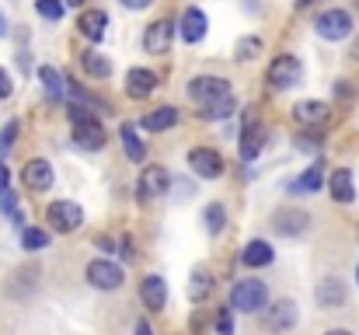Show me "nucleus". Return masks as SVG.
Segmentation results:
<instances>
[{"mask_svg": "<svg viewBox=\"0 0 359 335\" xmlns=\"http://www.w3.org/2000/svg\"><path fill=\"white\" fill-rule=\"evenodd\" d=\"M14 140H18V119H11V122L0 129V154H7V150L14 147Z\"/></svg>", "mask_w": 359, "mask_h": 335, "instance_id": "obj_34", "label": "nucleus"}, {"mask_svg": "<svg viewBox=\"0 0 359 335\" xmlns=\"http://www.w3.org/2000/svg\"><path fill=\"white\" fill-rule=\"evenodd\" d=\"M136 335H154V329H150L147 322H140V325H136Z\"/></svg>", "mask_w": 359, "mask_h": 335, "instance_id": "obj_43", "label": "nucleus"}, {"mask_svg": "<svg viewBox=\"0 0 359 335\" xmlns=\"http://www.w3.org/2000/svg\"><path fill=\"white\" fill-rule=\"evenodd\" d=\"M227 304L234 311H244V315L265 311L269 308V287H265V280H241V283H234Z\"/></svg>", "mask_w": 359, "mask_h": 335, "instance_id": "obj_2", "label": "nucleus"}, {"mask_svg": "<svg viewBox=\"0 0 359 335\" xmlns=\"http://www.w3.org/2000/svg\"><path fill=\"white\" fill-rule=\"evenodd\" d=\"M265 81L276 88V91H286V88H297L304 81V63L293 56V53H279L269 70H265Z\"/></svg>", "mask_w": 359, "mask_h": 335, "instance_id": "obj_3", "label": "nucleus"}, {"mask_svg": "<svg viewBox=\"0 0 359 335\" xmlns=\"http://www.w3.org/2000/svg\"><path fill=\"white\" fill-rule=\"evenodd\" d=\"M258 53H262V39H258V35H244V39L238 42V49H234V56H238L241 63L255 60Z\"/></svg>", "mask_w": 359, "mask_h": 335, "instance_id": "obj_32", "label": "nucleus"}, {"mask_svg": "<svg viewBox=\"0 0 359 335\" xmlns=\"http://www.w3.org/2000/svg\"><path fill=\"white\" fill-rule=\"evenodd\" d=\"M140 126H143L147 133H164V129L178 126V109H175V105H161V109L147 112V115L140 119Z\"/></svg>", "mask_w": 359, "mask_h": 335, "instance_id": "obj_20", "label": "nucleus"}, {"mask_svg": "<svg viewBox=\"0 0 359 335\" xmlns=\"http://www.w3.org/2000/svg\"><path fill=\"white\" fill-rule=\"evenodd\" d=\"M140 301L147 304V311H164V304H168V283H164V276H147L140 283Z\"/></svg>", "mask_w": 359, "mask_h": 335, "instance_id": "obj_15", "label": "nucleus"}, {"mask_svg": "<svg viewBox=\"0 0 359 335\" xmlns=\"http://www.w3.org/2000/svg\"><path fill=\"white\" fill-rule=\"evenodd\" d=\"M81 67H84V74L95 77V81H105V77L112 74V63H109L102 53H95V49H84V53H81Z\"/></svg>", "mask_w": 359, "mask_h": 335, "instance_id": "obj_25", "label": "nucleus"}, {"mask_svg": "<svg viewBox=\"0 0 359 335\" xmlns=\"http://www.w3.org/2000/svg\"><path fill=\"white\" fill-rule=\"evenodd\" d=\"M35 7H39V14H42L46 21H60V18H63V11H67V4H63V0H35Z\"/></svg>", "mask_w": 359, "mask_h": 335, "instance_id": "obj_33", "label": "nucleus"}, {"mask_svg": "<svg viewBox=\"0 0 359 335\" xmlns=\"http://www.w3.org/2000/svg\"><path fill=\"white\" fill-rule=\"evenodd\" d=\"M353 56H356V60H359V42H356V49H353Z\"/></svg>", "mask_w": 359, "mask_h": 335, "instance_id": "obj_47", "label": "nucleus"}, {"mask_svg": "<svg viewBox=\"0 0 359 335\" xmlns=\"http://www.w3.org/2000/svg\"><path fill=\"white\" fill-rule=\"evenodd\" d=\"M67 4H70V7H81V4H84V0H67Z\"/></svg>", "mask_w": 359, "mask_h": 335, "instance_id": "obj_46", "label": "nucleus"}, {"mask_svg": "<svg viewBox=\"0 0 359 335\" xmlns=\"http://www.w3.org/2000/svg\"><path fill=\"white\" fill-rule=\"evenodd\" d=\"M178 28H182V39H185V42H199V39L206 35V28H210V18H206L199 7H189V11L182 14V25H178Z\"/></svg>", "mask_w": 359, "mask_h": 335, "instance_id": "obj_18", "label": "nucleus"}, {"mask_svg": "<svg viewBox=\"0 0 359 335\" xmlns=\"http://www.w3.org/2000/svg\"><path fill=\"white\" fill-rule=\"evenodd\" d=\"M293 325H297V304L293 301H279V304L269 308V329L272 332H286Z\"/></svg>", "mask_w": 359, "mask_h": 335, "instance_id": "obj_21", "label": "nucleus"}, {"mask_svg": "<svg viewBox=\"0 0 359 335\" xmlns=\"http://www.w3.org/2000/svg\"><path fill=\"white\" fill-rule=\"evenodd\" d=\"M210 290H213V276H210V269H192V280H189V301H206L210 297Z\"/></svg>", "mask_w": 359, "mask_h": 335, "instance_id": "obj_27", "label": "nucleus"}, {"mask_svg": "<svg viewBox=\"0 0 359 335\" xmlns=\"http://www.w3.org/2000/svg\"><path fill=\"white\" fill-rule=\"evenodd\" d=\"M0 210H4V214H11V217H14V214H21V210H18V199H14V192H11V189H4V192H0Z\"/></svg>", "mask_w": 359, "mask_h": 335, "instance_id": "obj_36", "label": "nucleus"}, {"mask_svg": "<svg viewBox=\"0 0 359 335\" xmlns=\"http://www.w3.org/2000/svg\"><path fill=\"white\" fill-rule=\"evenodd\" d=\"M105 25H109V14H105V11H98V7H91V11H84V14H81V32H84L91 42H102Z\"/></svg>", "mask_w": 359, "mask_h": 335, "instance_id": "obj_24", "label": "nucleus"}, {"mask_svg": "<svg viewBox=\"0 0 359 335\" xmlns=\"http://www.w3.org/2000/svg\"><path fill=\"white\" fill-rule=\"evenodd\" d=\"M335 95H339V98H353L356 91H353V84H349V81H339V84H335Z\"/></svg>", "mask_w": 359, "mask_h": 335, "instance_id": "obj_39", "label": "nucleus"}, {"mask_svg": "<svg viewBox=\"0 0 359 335\" xmlns=\"http://www.w3.org/2000/svg\"><path fill=\"white\" fill-rule=\"evenodd\" d=\"M203 223H206V230H210V234H220V230H224V223H227V210H224L220 203H210V206L203 210Z\"/></svg>", "mask_w": 359, "mask_h": 335, "instance_id": "obj_31", "label": "nucleus"}, {"mask_svg": "<svg viewBox=\"0 0 359 335\" xmlns=\"http://www.w3.org/2000/svg\"><path fill=\"white\" fill-rule=\"evenodd\" d=\"M307 223H311V217H307L304 210H279V214L272 217V227H276L283 237H300V234L307 230Z\"/></svg>", "mask_w": 359, "mask_h": 335, "instance_id": "obj_16", "label": "nucleus"}, {"mask_svg": "<svg viewBox=\"0 0 359 335\" xmlns=\"http://www.w3.org/2000/svg\"><path fill=\"white\" fill-rule=\"evenodd\" d=\"M0 28H4V18H0Z\"/></svg>", "mask_w": 359, "mask_h": 335, "instance_id": "obj_48", "label": "nucleus"}, {"mask_svg": "<svg viewBox=\"0 0 359 335\" xmlns=\"http://www.w3.org/2000/svg\"><path fill=\"white\" fill-rule=\"evenodd\" d=\"M231 115H238V102H234V95H227V98H220V102H213V105H203V109H199V119H210V122H217V119H231Z\"/></svg>", "mask_w": 359, "mask_h": 335, "instance_id": "obj_28", "label": "nucleus"}, {"mask_svg": "<svg viewBox=\"0 0 359 335\" xmlns=\"http://www.w3.org/2000/svg\"><path fill=\"white\" fill-rule=\"evenodd\" d=\"M311 4H314V0H297V7H311Z\"/></svg>", "mask_w": 359, "mask_h": 335, "instance_id": "obj_45", "label": "nucleus"}, {"mask_svg": "<svg viewBox=\"0 0 359 335\" xmlns=\"http://www.w3.org/2000/svg\"><path fill=\"white\" fill-rule=\"evenodd\" d=\"M46 244H49V230H42V227H21V248L25 251H39Z\"/></svg>", "mask_w": 359, "mask_h": 335, "instance_id": "obj_29", "label": "nucleus"}, {"mask_svg": "<svg viewBox=\"0 0 359 335\" xmlns=\"http://www.w3.org/2000/svg\"><path fill=\"white\" fill-rule=\"evenodd\" d=\"M325 335H353L349 329H332V332H325Z\"/></svg>", "mask_w": 359, "mask_h": 335, "instance_id": "obj_44", "label": "nucleus"}, {"mask_svg": "<svg viewBox=\"0 0 359 335\" xmlns=\"http://www.w3.org/2000/svg\"><path fill=\"white\" fill-rule=\"evenodd\" d=\"M265 126H258L251 115L244 119V133H241V143H238V154H241V161H255L262 150H265Z\"/></svg>", "mask_w": 359, "mask_h": 335, "instance_id": "obj_13", "label": "nucleus"}, {"mask_svg": "<svg viewBox=\"0 0 359 335\" xmlns=\"http://www.w3.org/2000/svg\"><path fill=\"white\" fill-rule=\"evenodd\" d=\"M189 168L199 175V178H206V182H213V178H220L224 175V157L213 150V147H192L189 150Z\"/></svg>", "mask_w": 359, "mask_h": 335, "instance_id": "obj_8", "label": "nucleus"}, {"mask_svg": "<svg viewBox=\"0 0 359 335\" xmlns=\"http://www.w3.org/2000/svg\"><path fill=\"white\" fill-rule=\"evenodd\" d=\"M328 189H332V199L335 203H353L356 199V178L349 168H335L332 178H328Z\"/></svg>", "mask_w": 359, "mask_h": 335, "instance_id": "obj_17", "label": "nucleus"}, {"mask_svg": "<svg viewBox=\"0 0 359 335\" xmlns=\"http://www.w3.org/2000/svg\"><path fill=\"white\" fill-rule=\"evenodd\" d=\"M4 189H11V171H7V164L0 161V192H4Z\"/></svg>", "mask_w": 359, "mask_h": 335, "instance_id": "obj_42", "label": "nucleus"}, {"mask_svg": "<svg viewBox=\"0 0 359 335\" xmlns=\"http://www.w3.org/2000/svg\"><path fill=\"white\" fill-rule=\"evenodd\" d=\"M46 221H49L53 230H60V234H74V230H81V223H84V210H81L77 203H70V199H56V203H49Z\"/></svg>", "mask_w": 359, "mask_h": 335, "instance_id": "obj_6", "label": "nucleus"}, {"mask_svg": "<svg viewBox=\"0 0 359 335\" xmlns=\"http://www.w3.org/2000/svg\"><path fill=\"white\" fill-rule=\"evenodd\" d=\"M234 308L227 304L220 315H217V335H234V315H231Z\"/></svg>", "mask_w": 359, "mask_h": 335, "instance_id": "obj_35", "label": "nucleus"}, {"mask_svg": "<svg viewBox=\"0 0 359 335\" xmlns=\"http://www.w3.org/2000/svg\"><path fill=\"white\" fill-rule=\"evenodd\" d=\"M119 251H122V258H126V262H133V258H136V251H133V237H129V234H122Z\"/></svg>", "mask_w": 359, "mask_h": 335, "instance_id": "obj_38", "label": "nucleus"}, {"mask_svg": "<svg viewBox=\"0 0 359 335\" xmlns=\"http://www.w3.org/2000/svg\"><path fill=\"white\" fill-rule=\"evenodd\" d=\"M39 77H42V84H46L49 98H67V84H63V77H60L53 67H42V70H39Z\"/></svg>", "mask_w": 359, "mask_h": 335, "instance_id": "obj_30", "label": "nucleus"}, {"mask_svg": "<svg viewBox=\"0 0 359 335\" xmlns=\"http://www.w3.org/2000/svg\"><path fill=\"white\" fill-rule=\"evenodd\" d=\"M171 42H175V25H171L168 18H161V21L147 25V32H143V49H147V53L164 56V53L171 49Z\"/></svg>", "mask_w": 359, "mask_h": 335, "instance_id": "obj_10", "label": "nucleus"}, {"mask_svg": "<svg viewBox=\"0 0 359 335\" xmlns=\"http://www.w3.org/2000/svg\"><path fill=\"white\" fill-rule=\"evenodd\" d=\"M21 182L28 192H49L53 189V164L46 157H32L21 171Z\"/></svg>", "mask_w": 359, "mask_h": 335, "instance_id": "obj_11", "label": "nucleus"}, {"mask_svg": "<svg viewBox=\"0 0 359 335\" xmlns=\"http://www.w3.org/2000/svg\"><path fill=\"white\" fill-rule=\"evenodd\" d=\"M122 7H129V11H143V7H150L154 0H119Z\"/></svg>", "mask_w": 359, "mask_h": 335, "instance_id": "obj_41", "label": "nucleus"}, {"mask_svg": "<svg viewBox=\"0 0 359 335\" xmlns=\"http://www.w3.org/2000/svg\"><path fill=\"white\" fill-rule=\"evenodd\" d=\"M272 258H276V251H272V244H269V241H262V237L248 241V244H244V251H241V262H244L248 269H262V265H269Z\"/></svg>", "mask_w": 359, "mask_h": 335, "instance_id": "obj_19", "label": "nucleus"}, {"mask_svg": "<svg viewBox=\"0 0 359 335\" xmlns=\"http://www.w3.org/2000/svg\"><path fill=\"white\" fill-rule=\"evenodd\" d=\"M353 14L349 11H342V7H332V11H321L318 18H314V32L325 39V42H342V39H349L353 35Z\"/></svg>", "mask_w": 359, "mask_h": 335, "instance_id": "obj_4", "label": "nucleus"}, {"mask_svg": "<svg viewBox=\"0 0 359 335\" xmlns=\"http://www.w3.org/2000/svg\"><path fill=\"white\" fill-rule=\"evenodd\" d=\"M318 147H321L318 136H300V150H318Z\"/></svg>", "mask_w": 359, "mask_h": 335, "instance_id": "obj_40", "label": "nucleus"}, {"mask_svg": "<svg viewBox=\"0 0 359 335\" xmlns=\"http://www.w3.org/2000/svg\"><path fill=\"white\" fill-rule=\"evenodd\" d=\"M154 91H157V74H154V70L133 67V70L126 74V95H129L133 102H147Z\"/></svg>", "mask_w": 359, "mask_h": 335, "instance_id": "obj_14", "label": "nucleus"}, {"mask_svg": "<svg viewBox=\"0 0 359 335\" xmlns=\"http://www.w3.org/2000/svg\"><path fill=\"white\" fill-rule=\"evenodd\" d=\"M356 276H359V272H356Z\"/></svg>", "mask_w": 359, "mask_h": 335, "instance_id": "obj_49", "label": "nucleus"}, {"mask_svg": "<svg viewBox=\"0 0 359 335\" xmlns=\"http://www.w3.org/2000/svg\"><path fill=\"white\" fill-rule=\"evenodd\" d=\"M67 115L74 122V143L77 147H84V150H102L105 147L109 133L91 112L84 109V102H67Z\"/></svg>", "mask_w": 359, "mask_h": 335, "instance_id": "obj_1", "label": "nucleus"}, {"mask_svg": "<svg viewBox=\"0 0 359 335\" xmlns=\"http://www.w3.org/2000/svg\"><path fill=\"white\" fill-rule=\"evenodd\" d=\"M231 95V81H224V77H213V74H203V77H192L189 81V98L203 109V105H213V102H220V98H227Z\"/></svg>", "mask_w": 359, "mask_h": 335, "instance_id": "obj_5", "label": "nucleus"}, {"mask_svg": "<svg viewBox=\"0 0 359 335\" xmlns=\"http://www.w3.org/2000/svg\"><path fill=\"white\" fill-rule=\"evenodd\" d=\"M321 185H325V164H321V161H314V164H311L300 178H293L286 189H290V192H318Z\"/></svg>", "mask_w": 359, "mask_h": 335, "instance_id": "obj_22", "label": "nucleus"}, {"mask_svg": "<svg viewBox=\"0 0 359 335\" xmlns=\"http://www.w3.org/2000/svg\"><path fill=\"white\" fill-rule=\"evenodd\" d=\"M84 280H88L95 290H119L122 283H126V272H122L116 262H109V258H95V262H88Z\"/></svg>", "mask_w": 359, "mask_h": 335, "instance_id": "obj_7", "label": "nucleus"}, {"mask_svg": "<svg viewBox=\"0 0 359 335\" xmlns=\"http://www.w3.org/2000/svg\"><path fill=\"white\" fill-rule=\"evenodd\" d=\"M11 95H14V81H11V74L0 67V102H4V98H11Z\"/></svg>", "mask_w": 359, "mask_h": 335, "instance_id": "obj_37", "label": "nucleus"}, {"mask_svg": "<svg viewBox=\"0 0 359 335\" xmlns=\"http://www.w3.org/2000/svg\"><path fill=\"white\" fill-rule=\"evenodd\" d=\"M168 189H171V175H168V168H161V164H150V168L140 175L136 196L147 203V199H157V196H164Z\"/></svg>", "mask_w": 359, "mask_h": 335, "instance_id": "obj_9", "label": "nucleus"}, {"mask_svg": "<svg viewBox=\"0 0 359 335\" xmlns=\"http://www.w3.org/2000/svg\"><path fill=\"white\" fill-rule=\"evenodd\" d=\"M293 119H297L300 126H325V122H328V105H325V102H300V105L293 109Z\"/></svg>", "mask_w": 359, "mask_h": 335, "instance_id": "obj_23", "label": "nucleus"}, {"mask_svg": "<svg viewBox=\"0 0 359 335\" xmlns=\"http://www.w3.org/2000/svg\"><path fill=\"white\" fill-rule=\"evenodd\" d=\"M119 136H122V147H126V157H129V161H136V164L147 161V143L136 136V129H133L129 122L119 129Z\"/></svg>", "mask_w": 359, "mask_h": 335, "instance_id": "obj_26", "label": "nucleus"}, {"mask_svg": "<svg viewBox=\"0 0 359 335\" xmlns=\"http://www.w3.org/2000/svg\"><path fill=\"white\" fill-rule=\"evenodd\" d=\"M346 297H349V287H346L339 276H325V280L314 287V301H318V308H325V311L342 308Z\"/></svg>", "mask_w": 359, "mask_h": 335, "instance_id": "obj_12", "label": "nucleus"}]
</instances>
